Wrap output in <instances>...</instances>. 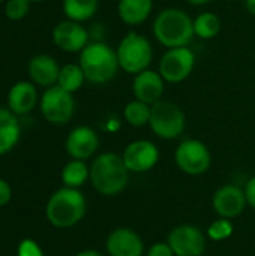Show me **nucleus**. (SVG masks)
<instances>
[{
  "label": "nucleus",
  "mask_w": 255,
  "mask_h": 256,
  "mask_svg": "<svg viewBox=\"0 0 255 256\" xmlns=\"http://www.w3.org/2000/svg\"><path fill=\"white\" fill-rule=\"evenodd\" d=\"M129 174L122 154L111 152L101 153L90 165V183L93 189L104 196L122 194L129 183Z\"/></svg>",
  "instance_id": "1"
},
{
  "label": "nucleus",
  "mask_w": 255,
  "mask_h": 256,
  "mask_svg": "<svg viewBox=\"0 0 255 256\" xmlns=\"http://www.w3.org/2000/svg\"><path fill=\"white\" fill-rule=\"evenodd\" d=\"M152 32L155 39L165 46H188L194 39V20L180 8H165L153 20Z\"/></svg>",
  "instance_id": "2"
},
{
  "label": "nucleus",
  "mask_w": 255,
  "mask_h": 256,
  "mask_svg": "<svg viewBox=\"0 0 255 256\" xmlns=\"http://www.w3.org/2000/svg\"><path fill=\"white\" fill-rule=\"evenodd\" d=\"M86 81L102 86L113 81L120 69L116 50L107 42H89L80 52V62Z\"/></svg>",
  "instance_id": "3"
},
{
  "label": "nucleus",
  "mask_w": 255,
  "mask_h": 256,
  "mask_svg": "<svg viewBox=\"0 0 255 256\" xmlns=\"http://www.w3.org/2000/svg\"><path fill=\"white\" fill-rule=\"evenodd\" d=\"M87 210L86 196L80 189L62 188L56 190L47 202L45 214L56 228H71L83 220Z\"/></svg>",
  "instance_id": "4"
},
{
  "label": "nucleus",
  "mask_w": 255,
  "mask_h": 256,
  "mask_svg": "<svg viewBox=\"0 0 255 256\" xmlns=\"http://www.w3.org/2000/svg\"><path fill=\"white\" fill-rule=\"evenodd\" d=\"M116 54L120 69L129 75H137L146 69H150L153 46L146 36L137 32H129L120 39Z\"/></svg>",
  "instance_id": "5"
},
{
  "label": "nucleus",
  "mask_w": 255,
  "mask_h": 256,
  "mask_svg": "<svg viewBox=\"0 0 255 256\" xmlns=\"http://www.w3.org/2000/svg\"><path fill=\"white\" fill-rule=\"evenodd\" d=\"M149 126L152 132L165 141L177 140L186 128V117L183 110L167 99H161L152 105Z\"/></svg>",
  "instance_id": "6"
},
{
  "label": "nucleus",
  "mask_w": 255,
  "mask_h": 256,
  "mask_svg": "<svg viewBox=\"0 0 255 256\" xmlns=\"http://www.w3.org/2000/svg\"><path fill=\"white\" fill-rule=\"evenodd\" d=\"M174 162L183 174L198 177L209 171L212 165V154L203 141L188 138L180 141L176 147Z\"/></svg>",
  "instance_id": "7"
},
{
  "label": "nucleus",
  "mask_w": 255,
  "mask_h": 256,
  "mask_svg": "<svg viewBox=\"0 0 255 256\" xmlns=\"http://www.w3.org/2000/svg\"><path fill=\"white\" fill-rule=\"evenodd\" d=\"M195 54L189 46H179L167 50L158 66V72L168 84L183 82L194 72Z\"/></svg>",
  "instance_id": "8"
},
{
  "label": "nucleus",
  "mask_w": 255,
  "mask_h": 256,
  "mask_svg": "<svg viewBox=\"0 0 255 256\" xmlns=\"http://www.w3.org/2000/svg\"><path fill=\"white\" fill-rule=\"evenodd\" d=\"M41 112L48 123L53 124H66L71 122L75 112V99L74 94L63 90L59 86L45 88L39 100Z\"/></svg>",
  "instance_id": "9"
},
{
  "label": "nucleus",
  "mask_w": 255,
  "mask_h": 256,
  "mask_svg": "<svg viewBox=\"0 0 255 256\" xmlns=\"http://www.w3.org/2000/svg\"><path fill=\"white\" fill-rule=\"evenodd\" d=\"M167 243L176 256H203L207 237L198 226L183 224L168 232Z\"/></svg>",
  "instance_id": "10"
},
{
  "label": "nucleus",
  "mask_w": 255,
  "mask_h": 256,
  "mask_svg": "<svg viewBox=\"0 0 255 256\" xmlns=\"http://www.w3.org/2000/svg\"><path fill=\"white\" fill-rule=\"evenodd\" d=\"M122 159L129 172L143 174L158 165L159 148L149 140H135L125 147Z\"/></svg>",
  "instance_id": "11"
},
{
  "label": "nucleus",
  "mask_w": 255,
  "mask_h": 256,
  "mask_svg": "<svg viewBox=\"0 0 255 256\" xmlns=\"http://www.w3.org/2000/svg\"><path fill=\"white\" fill-rule=\"evenodd\" d=\"M54 45L65 52H81L90 42L89 30L77 21L63 20L51 32Z\"/></svg>",
  "instance_id": "12"
},
{
  "label": "nucleus",
  "mask_w": 255,
  "mask_h": 256,
  "mask_svg": "<svg viewBox=\"0 0 255 256\" xmlns=\"http://www.w3.org/2000/svg\"><path fill=\"white\" fill-rule=\"evenodd\" d=\"M248 206L245 190L236 184H224L215 190L212 196V208L218 218L234 219L245 212Z\"/></svg>",
  "instance_id": "13"
},
{
  "label": "nucleus",
  "mask_w": 255,
  "mask_h": 256,
  "mask_svg": "<svg viewBox=\"0 0 255 256\" xmlns=\"http://www.w3.org/2000/svg\"><path fill=\"white\" fill-rule=\"evenodd\" d=\"M105 249L108 256H143L144 243L140 234L131 228H116L113 230L107 240Z\"/></svg>",
  "instance_id": "14"
},
{
  "label": "nucleus",
  "mask_w": 255,
  "mask_h": 256,
  "mask_svg": "<svg viewBox=\"0 0 255 256\" xmlns=\"http://www.w3.org/2000/svg\"><path fill=\"white\" fill-rule=\"evenodd\" d=\"M65 148L72 159L87 160L98 152L99 136L90 126H77L69 132Z\"/></svg>",
  "instance_id": "15"
},
{
  "label": "nucleus",
  "mask_w": 255,
  "mask_h": 256,
  "mask_svg": "<svg viewBox=\"0 0 255 256\" xmlns=\"http://www.w3.org/2000/svg\"><path fill=\"white\" fill-rule=\"evenodd\" d=\"M165 90V81L158 70L146 69L132 80V94L134 99L141 100L147 105H153L162 99Z\"/></svg>",
  "instance_id": "16"
},
{
  "label": "nucleus",
  "mask_w": 255,
  "mask_h": 256,
  "mask_svg": "<svg viewBox=\"0 0 255 256\" xmlns=\"http://www.w3.org/2000/svg\"><path fill=\"white\" fill-rule=\"evenodd\" d=\"M60 68L57 60L50 54H36L27 63V74L33 84L50 88L57 86Z\"/></svg>",
  "instance_id": "17"
},
{
  "label": "nucleus",
  "mask_w": 255,
  "mask_h": 256,
  "mask_svg": "<svg viewBox=\"0 0 255 256\" xmlns=\"http://www.w3.org/2000/svg\"><path fill=\"white\" fill-rule=\"evenodd\" d=\"M38 104V90L32 81L15 82L8 93V108L15 116L29 114Z\"/></svg>",
  "instance_id": "18"
},
{
  "label": "nucleus",
  "mask_w": 255,
  "mask_h": 256,
  "mask_svg": "<svg viewBox=\"0 0 255 256\" xmlns=\"http://www.w3.org/2000/svg\"><path fill=\"white\" fill-rule=\"evenodd\" d=\"M153 10V0H119L117 15L126 26L143 24Z\"/></svg>",
  "instance_id": "19"
},
{
  "label": "nucleus",
  "mask_w": 255,
  "mask_h": 256,
  "mask_svg": "<svg viewBox=\"0 0 255 256\" xmlns=\"http://www.w3.org/2000/svg\"><path fill=\"white\" fill-rule=\"evenodd\" d=\"M21 129L17 116L9 108H0V154L11 152L20 141Z\"/></svg>",
  "instance_id": "20"
},
{
  "label": "nucleus",
  "mask_w": 255,
  "mask_h": 256,
  "mask_svg": "<svg viewBox=\"0 0 255 256\" xmlns=\"http://www.w3.org/2000/svg\"><path fill=\"white\" fill-rule=\"evenodd\" d=\"M99 8V0H62V10L66 20L86 22L95 16Z\"/></svg>",
  "instance_id": "21"
},
{
  "label": "nucleus",
  "mask_w": 255,
  "mask_h": 256,
  "mask_svg": "<svg viewBox=\"0 0 255 256\" xmlns=\"http://www.w3.org/2000/svg\"><path fill=\"white\" fill-rule=\"evenodd\" d=\"M87 180H90V168L84 160L72 159L62 170V182L65 188L80 189Z\"/></svg>",
  "instance_id": "22"
},
{
  "label": "nucleus",
  "mask_w": 255,
  "mask_h": 256,
  "mask_svg": "<svg viewBox=\"0 0 255 256\" xmlns=\"http://www.w3.org/2000/svg\"><path fill=\"white\" fill-rule=\"evenodd\" d=\"M221 18L215 12L204 10L194 18V33L197 38L210 40L221 32Z\"/></svg>",
  "instance_id": "23"
},
{
  "label": "nucleus",
  "mask_w": 255,
  "mask_h": 256,
  "mask_svg": "<svg viewBox=\"0 0 255 256\" xmlns=\"http://www.w3.org/2000/svg\"><path fill=\"white\" fill-rule=\"evenodd\" d=\"M84 82H86V76L78 63H68L60 68L57 86L62 87L63 90L74 94L75 92H78L83 87Z\"/></svg>",
  "instance_id": "24"
},
{
  "label": "nucleus",
  "mask_w": 255,
  "mask_h": 256,
  "mask_svg": "<svg viewBox=\"0 0 255 256\" xmlns=\"http://www.w3.org/2000/svg\"><path fill=\"white\" fill-rule=\"evenodd\" d=\"M152 112V105H147L141 100H131L123 108V118L132 128H143L149 124Z\"/></svg>",
  "instance_id": "25"
},
{
  "label": "nucleus",
  "mask_w": 255,
  "mask_h": 256,
  "mask_svg": "<svg viewBox=\"0 0 255 256\" xmlns=\"http://www.w3.org/2000/svg\"><path fill=\"white\" fill-rule=\"evenodd\" d=\"M234 232V225L230 219L218 218L213 220L207 230H206V237L212 242H225L228 240Z\"/></svg>",
  "instance_id": "26"
},
{
  "label": "nucleus",
  "mask_w": 255,
  "mask_h": 256,
  "mask_svg": "<svg viewBox=\"0 0 255 256\" xmlns=\"http://www.w3.org/2000/svg\"><path fill=\"white\" fill-rule=\"evenodd\" d=\"M29 0H6L5 2V16L11 21L23 20L30 10Z\"/></svg>",
  "instance_id": "27"
},
{
  "label": "nucleus",
  "mask_w": 255,
  "mask_h": 256,
  "mask_svg": "<svg viewBox=\"0 0 255 256\" xmlns=\"http://www.w3.org/2000/svg\"><path fill=\"white\" fill-rule=\"evenodd\" d=\"M18 256H44V252L35 240L26 238L18 246Z\"/></svg>",
  "instance_id": "28"
},
{
  "label": "nucleus",
  "mask_w": 255,
  "mask_h": 256,
  "mask_svg": "<svg viewBox=\"0 0 255 256\" xmlns=\"http://www.w3.org/2000/svg\"><path fill=\"white\" fill-rule=\"evenodd\" d=\"M146 256H176L173 249L170 248V244L167 242H158V243H153L147 252Z\"/></svg>",
  "instance_id": "29"
},
{
  "label": "nucleus",
  "mask_w": 255,
  "mask_h": 256,
  "mask_svg": "<svg viewBox=\"0 0 255 256\" xmlns=\"http://www.w3.org/2000/svg\"><path fill=\"white\" fill-rule=\"evenodd\" d=\"M87 30L90 34V42H104V36H105V26L104 24L96 22Z\"/></svg>",
  "instance_id": "30"
},
{
  "label": "nucleus",
  "mask_w": 255,
  "mask_h": 256,
  "mask_svg": "<svg viewBox=\"0 0 255 256\" xmlns=\"http://www.w3.org/2000/svg\"><path fill=\"white\" fill-rule=\"evenodd\" d=\"M243 190H245V196H246L248 206L255 210V176H252V177L246 182Z\"/></svg>",
  "instance_id": "31"
},
{
  "label": "nucleus",
  "mask_w": 255,
  "mask_h": 256,
  "mask_svg": "<svg viewBox=\"0 0 255 256\" xmlns=\"http://www.w3.org/2000/svg\"><path fill=\"white\" fill-rule=\"evenodd\" d=\"M11 196H12V190H11L9 183L0 178V207L6 206L11 201Z\"/></svg>",
  "instance_id": "32"
},
{
  "label": "nucleus",
  "mask_w": 255,
  "mask_h": 256,
  "mask_svg": "<svg viewBox=\"0 0 255 256\" xmlns=\"http://www.w3.org/2000/svg\"><path fill=\"white\" fill-rule=\"evenodd\" d=\"M245 6H246V10L255 16V0H245Z\"/></svg>",
  "instance_id": "33"
},
{
  "label": "nucleus",
  "mask_w": 255,
  "mask_h": 256,
  "mask_svg": "<svg viewBox=\"0 0 255 256\" xmlns=\"http://www.w3.org/2000/svg\"><path fill=\"white\" fill-rule=\"evenodd\" d=\"M75 256H105V255H102V254H101V252H98V250H83V252L77 254Z\"/></svg>",
  "instance_id": "34"
},
{
  "label": "nucleus",
  "mask_w": 255,
  "mask_h": 256,
  "mask_svg": "<svg viewBox=\"0 0 255 256\" xmlns=\"http://www.w3.org/2000/svg\"><path fill=\"white\" fill-rule=\"evenodd\" d=\"M186 2L189 4H192V6H204V4H209L213 0H186Z\"/></svg>",
  "instance_id": "35"
},
{
  "label": "nucleus",
  "mask_w": 255,
  "mask_h": 256,
  "mask_svg": "<svg viewBox=\"0 0 255 256\" xmlns=\"http://www.w3.org/2000/svg\"><path fill=\"white\" fill-rule=\"evenodd\" d=\"M30 3H39V2H44V0H29Z\"/></svg>",
  "instance_id": "36"
},
{
  "label": "nucleus",
  "mask_w": 255,
  "mask_h": 256,
  "mask_svg": "<svg viewBox=\"0 0 255 256\" xmlns=\"http://www.w3.org/2000/svg\"><path fill=\"white\" fill-rule=\"evenodd\" d=\"M5 2H6V0H0V4H2V3H5Z\"/></svg>",
  "instance_id": "37"
},
{
  "label": "nucleus",
  "mask_w": 255,
  "mask_h": 256,
  "mask_svg": "<svg viewBox=\"0 0 255 256\" xmlns=\"http://www.w3.org/2000/svg\"><path fill=\"white\" fill-rule=\"evenodd\" d=\"M230 2H237V0H230Z\"/></svg>",
  "instance_id": "38"
}]
</instances>
